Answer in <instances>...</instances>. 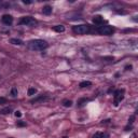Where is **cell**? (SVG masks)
<instances>
[{
    "mask_svg": "<svg viewBox=\"0 0 138 138\" xmlns=\"http://www.w3.org/2000/svg\"><path fill=\"white\" fill-rule=\"evenodd\" d=\"M27 48L31 51H43L48 48V42L41 39H35L27 43Z\"/></svg>",
    "mask_w": 138,
    "mask_h": 138,
    "instance_id": "1",
    "label": "cell"
},
{
    "mask_svg": "<svg viewBox=\"0 0 138 138\" xmlns=\"http://www.w3.org/2000/svg\"><path fill=\"white\" fill-rule=\"evenodd\" d=\"M92 27L89 24H81V25H76L72 27V31L77 35H86L91 33Z\"/></svg>",
    "mask_w": 138,
    "mask_h": 138,
    "instance_id": "2",
    "label": "cell"
},
{
    "mask_svg": "<svg viewBox=\"0 0 138 138\" xmlns=\"http://www.w3.org/2000/svg\"><path fill=\"white\" fill-rule=\"evenodd\" d=\"M18 24L24 25V26H35V25H37V21L31 16H23L18 21Z\"/></svg>",
    "mask_w": 138,
    "mask_h": 138,
    "instance_id": "3",
    "label": "cell"
},
{
    "mask_svg": "<svg viewBox=\"0 0 138 138\" xmlns=\"http://www.w3.org/2000/svg\"><path fill=\"white\" fill-rule=\"evenodd\" d=\"M98 34L104 35V36H111L114 33V28L109 25H104V26H99L98 27Z\"/></svg>",
    "mask_w": 138,
    "mask_h": 138,
    "instance_id": "4",
    "label": "cell"
},
{
    "mask_svg": "<svg viewBox=\"0 0 138 138\" xmlns=\"http://www.w3.org/2000/svg\"><path fill=\"white\" fill-rule=\"evenodd\" d=\"M124 90H117L116 92H114V95H113V97H114V106H118L119 103L121 102V100H123L124 98Z\"/></svg>",
    "mask_w": 138,
    "mask_h": 138,
    "instance_id": "5",
    "label": "cell"
},
{
    "mask_svg": "<svg viewBox=\"0 0 138 138\" xmlns=\"http://www.w3.org/2000/svg\"><path fill=\"white\" fill-rule=\"evenodd\" d=\"M1 22L3 23L4 25H11L13 23V17L10 14H4L1 17Z\"/></svg>",
    "mask_w": 138,
    "mask_h": 138,
    "instance_id": "6",
    "label": "cell"
},
{
    "mask_svg": "<svg viewBox=\"0 0 138 138\" xmlns=\"http://www.w3.org/2000/svg\"><path fill=\"white\" fill-rule=\"evenodd\" d=\"M49 97L48 96H43V95H40L38 97H36L35 99H31L30 100V104H37V103H42V102H45V100H48Z\"/></svg>",
    "mask_w": 138,
    "mask_h": 138,
    "instance_id": "7",
    "label": "cell"
},
{
    "mask_svg": "<svg viewBox=\"0 0 138 138\" xmlns=\"http://www.w3.org/2000/svg\"><path fill=\"white\" fill-rule=\"evenodd\" d=\"M93 23L95 25H102L104 23V17L102 15H95L93 17Z\"/></svg>",
    "mask_w": 138,
    "mask_h": 138,
    "instance_id": "8",
    "label": "cell"
},
{
    "mask_svg": "<svg viewBox=\"0 0 138 138\" xmlns=\"http://www.w3.org/2000/svg\"><path fill=\"white\" fill-rule=\"evenodd\" d=\"M12 107H6V108H2V109H0V114H10L12 112Z\"/></svg>",
    "mask_w": 138,
    "mask_h": 138,
    "instance_id": "9",
    "label": "cell"
},
{
    "mask_svg": "<svg viewBox=\"0 0 138 138\" xmlns=\"http://www.w3.org/2000/svg\"><path fill=\"white\" fill-rule=\"evenodd\" d=\"M42 12H43V14H45V15H50V14L52 13V7H51V6H45V7H43Z\"/></svg>",
    "mask_w": 138,
    "mask_h": 138,
    "instance_id": "10",
    "label": "cell"
},
{
    "mask_svg": "<svg viewBox=\"0 0 138 138\" xmlns=\"http://www.w3.org/2000/svg\"><path fill=\"white\" fill-rule=\"evenodd\" d=\"M53 30L56 31V33H64L65 31V26L63 25H56L53 27Z\"/></svg>",
    "mask_w": 138,
    "mask_h": 138,
    "instance_id": "11",
    "label": "cell"
},
{
    "mask_svg": "<svg viewBox=\"0 0 138 138\" xmlns=\"http://www.w3.org/2000/svg\"><path fill=\"white\" fill-rule=\"evenodd\" d=\"M10 43L14 44V45H22V44H24V42H23L21 39H16V38H12L10 40Z\"/></svg>",
    "mask_w": 138,
    "mask_h": 138,
    "instance_id": "12",
    "label": "cell"
},
{
    "mask_svg": "<svg viewBox=\"0 0 138 138\" xmlns=\"http://www.w3.org/2000/svg\"><path fill=\"white\" fill-rule=\"evenodd\" d=\"M87 102H90V99H87V98H81V99H79V100H78V107H83V106Z\"/></svg>",
    "mask_w": 138,
    "mask_h": 138,
    "instance_id": "13",
    "label": "cell"
},
{
    "mask_svg": "<svg viewBox=\"0 0 138 138\" xmlns=\"http://www.w3.org/2000/svg\"><path fill=\"white\" fill-rule=\"evenodd\" d=\"M91 85H92V82H90V81H82L79 84V86L81 87V89H83V87H89Z\"/></svg>",
    "mask_w": 138,
    "mask_h": 138,
    "instance_id": "14",
    "label": "cell"
},
{
    "mask_svg": "<svg viewBox=\"0 0 138 138\" xmlns=\"http://www.w3.org/2000/svg\"><path fill=\"white\" fill-rule=\"evenodd\" d=\"M63 106H64V107L69 108V107H71V106H72V102L70 99H65V100H63Z\"/></svg>",
    "mask_w": 138,
    "mask_h": 138,
    "instance_id": "15",
    "label": "cell"
},
{
    "mask_svg": "<svg viewBox=\"0 0 138 138\" xmlns=\"http://www.w3.org/2000/svg\"><path fill=\"white\" fill-rule=\"evenodd\" d=\"M17 94H18V92H17V89H16V87H12L10 95L12 96V97H16Z\"/></svg>",
    "mask_w": 138,
    "mask_h": 138,
    "instance_id": "16",
    "label": "cell"
},
{
    "mask_svg": "<svg viewBox=\"0 0 138 138\" xmlns=\"http://www.w3.org/2000/svg\"><path fill=\"white\" fill-rule=\"evenodd\" d=\"M104 137H105V135L102 132H97V133H95V134L93 135V138H104Z\"/></svg>",
    "mask_w": 138,
    "mask_h": 138,
    "instance_id": "17",
    "label": "cell"
},
{
    "mask_svg": "<svg viewBox=\"0 0 138 138\" xmlns=\"http://www.w3.org/2000/svg\"><path fill=\"white\" fill-rule=\"evenodd\" d=\"M36 93H37V90H36V89H33V87H31V89L28 90V95H29V96H33V95H35Z\"/></svg>",
    "mask_w": 138,
    "mask_h": 138,
    "instance_id": "18",
    "label": "cell"
},
{
    "mask_svg": "<svg viewBox=\"0 0 138 138\" xmlns=\"http://www.w3.org/2000/svg\"><path fill=\"white\" fill-rule=\"evenodd\" d=\"M16 125L17 126H26V122H23V121H18L17 123H16Z\"/></svg>",
    "mask_w": 138,
    "mask_h": 138,
    "instance_id": "19",
    "label": "cell"
},
{
    "mask_svg": "<svg viewBox=\"0 0 138 138\" xmlns=\"http://www.w3.org/2000/svg\"><path fill=\"white\" fill-rule=\"evenodd\" d=\"M134 120H135V116H132V117L130 118V120H128V124H130V125H132V124L134 123Z\"/></svg>",
    "mask_w": 138,
    "mask_h": 138,
    "instance_id": "20",
    "label": "cell"
},
{
    "mask_svg": "<svg viewBox=\"0 0 138 138\" xmlns=\"http://www.w3.org/2000/svg\"><path fill=\"white\" fill-rule=\"evenodd\" d=\"M22 2L25 3V4H31V3H33V1H31V0H23Z\"/></svg>",
    "mask_w": 138,
    "mask_h": 138,
    "instance_id": "21",
    "label": "cell"
},
{
    "mask_svg": "<svg viewBox=\"0 0 138 138\" xmlns=\"http://www.w3.org/2000/svg\"><path fill=\"white\" fill-rule=\"evenodd\" d=\"M6 103H7V98L0 97V104H6Z\"/></svg>",
    "mask_w": 138,
    "mask_h": 138,
    "instance_id": "22",
    "label": "cell"
},
{
    "mask_svg": "<svg viewBox=\"0 0 138 138\" xmlns=\"http://www.w3.org/2000/svg\"><path fill=\"white\" fill-rule=\"evenodd\" d=\"M15 117L16 118H21L22 117V112L21 111H15Z\"/></svg>",
    "mask_w": 138,
    "mask_h": 138,
    "instance_id": "23",
    "label": "cell"
},
{
    "mask_svg": "<svg viewBox=\"0 0 138 138\" xmlns=\"http://www.w3.org/2000/svg\"><path fill=\"white\" fill-rule=\"evenodd\" d=\"M125 69H126V70H131V69H132V65L126 66V67H125Z\"/></svg>",
    "mask_w": 138,
    "mask_h": 138,
    "instance_id": "24",
    "label": "cell"
},
{
    "mask_svg": "<svg viewBox=\"0 0 138 138\" xmlns=\"http://www.w3.org/2000/svg\"><path fill=\"white\" fill-rule=\"evenodd\" d=\"M135 137H136V135H135V134H133V135H132V137H131V138H135Z\"/></svg>",
    "mask_w": 138,
    "mask_h": 138,
    "instance_id": "25",
    "label": "cell"
},
{
    "mask_svg": "<svg viewBox=\"0 0 138 138\" xmlns=\"http://www.w3.org/2000/svg\"><path fill=\"white\" fill-rule=\"evenodd\" d=\"M0 7H1V2H0Z\"/></svg>",
    "mask_w": 138,
    "mask_h": 138,
    "instance_id": "26",
    "label": "cell"
},
{
    "mask_svg": "<svg viewBox=\"0 0 138 138\" xmlns=\"http://www.w3.org/2000/svg\"><path fill=\"white\" fill-rule=\"evenodd\" d=\"M9 138H12V137H9Z\"/></svg>",
    "mask_w": 138,
    "mask_h": 138,
    "instance_id": "27",
    "label": "cell"
}]
</instances>
